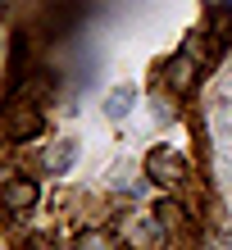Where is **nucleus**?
<instances>
[{"label":"nucleus","instance_id":"obj_1","mask_svg":"<svg viewBox=\"0 0 232 250\" xmlns=\"http://www.w3.org/2000/svg\"><path fill=\"white\" fill-rule=\"evenodd\" d=\"M146 178L169 187V191H182L187 178H191V164L182 159V150H173V146H155L146 155Z\"/></svg>","mask_w":232,"mask_h":250},{"label":"nucleus","instance_id":"obj_2","mask_svg":"<svg viewBox=\"0 0 232 250\" xmlns=\"http://www.w3.org/2000/svg\"><path fill=\"white\" fill-rule=\"evenodd\" d=\"M164 82H169L173 96H187V91L196 86V55H191V50H178V55L164 64Z\"/></svg>","mask_w":232,"mask_h":250},{"label":"nucleus","instance_id":"obj_3","mask_svg":"<svg viewBox=\"0 0 232 250\" xmlns=\"http://www.w3.org/2000/svg\"><path fill=\"white\" fill-rule=\"evenodd\" d=\"M37 182L32 178H5V191H0V200H5V209L9 214H23V209H32L37 205Z\"/></svg>","mask_w":232,"mask_h":250},{"label":"nucleus","instance_id":"obj_4","mask_svg":"<svg viewBox=\"0 0 232 250\" xmlns=\"http://www.w3.org/2000/svg\"><path fill=\"white\" fill-rule=\"evenodd\" d=\"M9 141H27V137H37L41 132V109L37 105H14L9 109Z\"/></svg>","mask_w":232,"mask_h":250},{"label":"nucleus","instance_id":"obj_5","mask_svg":"<svg viewBox=\"0 0 232 250\" xmlns=\"http://www.w3.org/2000/svg\"><path fill=\"white\" fill-rule=\"evenodd\" d=\"M155 218L164 223V232H169V237H178V232H187V228H191V218H187L182 200H159V205H155Z\"/></svg>","mask_w":232,"mask_h":250},{"label":"nucleus","instance_id":"obj_6","mask_svg":"<svg viewBox=\"0 0 232 250\" xmlns=\"http://www.w3.org/2000/svg\"><path fill=\"white\" fill-rule=\"evenodd\" d=\"M73 159H78V141H55L50 150H46V159H41V164H46V173H68L73 168Z\"/></svg>","mask_w":232,"mask_h":250},{"label":"nucleus","instance_id":"obj_7","mask_svg":"<svg viewBox=\"0 0 232 250\" xmlns=\"http://www.w3.org/2000/svg\"><path fill=\"white\" fill-rule=\"evenodd\" d=\"M132 100H137V86H132V82L114 86V91L105 96V114H109V119H123V114L132 109Z\"/></svg>","mask_w":232,"mask_h":250},{"label":"nucleus","instance_id":"obj_8","mask_svg":"<svg viewBox=\"0 0 232 250\" xmlns=\"http://www.w3.org/2000/svg\"><path fill=\"white\" fill-rule=\"evenodd\" d=\"M96 246H109L105 232H82V237H78V250H96Z\"/></svg>","mask_w":232,"mask_h":250},{"label":"nucleus","instance_id":"obj_9","mask_svg":"<svg viewBox=\"0 0 232 250\" xmlns=\"http://www.w3.org/2000/svg\"><path fill=\"white\" fill-rule=\"evenodd\" d=\"M205 5H210V9H228V0H205Z\"/></svg>","mask_w":232,"mask_h":250}]
</instances>
